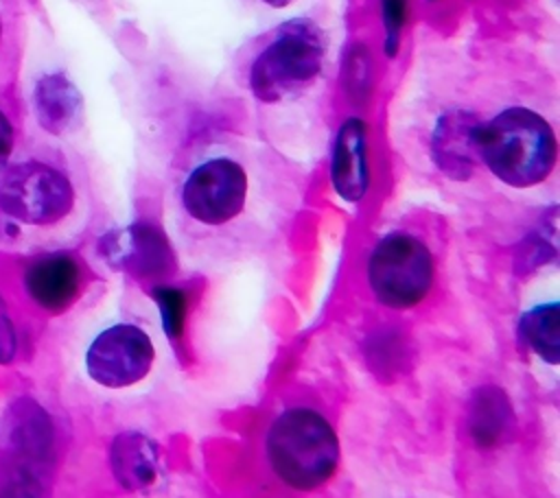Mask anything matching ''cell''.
Listing matches in <instances>:
<instances>
[{"label": "cell", "instance_id": "obj_1", "mask_svg": "<svg viewBox=\"0 0 560 498\" xmlns=\"http://www.w3.org/2000/svg\"><path fill=\"white\" fill-rule=\"evenodd\" d=\"M79 210L77 177L57 151L37 149L13 155L0 173V242L4 245L61 232Z\"/></svg>", "mask_w": 560, "mask_h": 498}, {"label": "cell", "instance_id": "obj_2", "mask_svg": "<svg viewBox=\"0 0 560 498\" xmlns=\"http://www.w3.org/2000/svg\"><path fill=\"white\" fill-rule=\"evenodd\" d=\"M477 159L510 188H534L556 168L558 140L551 122L523 105L479 120L475 129Z\"/></svg>", "mask_w": 560, "mask_h": 498}, {"label": "cell", "instance_id": "obj_3", "mask_svg": "<svg viewBox=\"0 0 560 498\" xmlns=\"http://www.w3.org/2000/svg\"><path fill=\"white\" fill-rule=\"evenodd\" d=\"M326 42L308 20L276 28L247 70V87L258 103L282 105L302 98L324 72Z\"/></svg>", "mask_w": 560, "mask_h": 498}, {"label": "cell", "instance_id": "obj_4", "mask_svg": "<svg viewBox=\"0 0 560 498\" xmlns=\"http://www.w3.org/2000/svg\"><path fill=\"white\" fill-rule=\"evenodd\" d=\"M267 459L284 485L311 491L328 483L337 472L339 439L322 413L308 406H293L269 426Z\"/></svg>", "mask_w": 560, "mask_h": 498}, {"label": "cell", "instance_id": "obj_5", "mask_svg": "<svg viewBox=\"0 0 560 498\" xmlns=\"http://www.w3.org/2000/svg\"><path fill=\"white\" fill-rule=\"evenodd\" d=\"M252 199L249 159L234 146L214 144L184 175L179 208L184 216L206 229L236 223Z\"/></svg>", "mask_w": 560, "mask_h": 498}, {"label": "cell", "instance_id": "obj_6", "mask_svg": "<svg viewBox=\"0 0 560 498\" xmlns=\"http://www.w3.org/2000/svg\"><path fill=\"white\" fill-rule=\"evenodd\" d=\"M433 256L407 232L385 234L368 260V282L374 297L394 310L418 306L433 286Z\"/></svg>", "mask_w": 560, "mask_h": 498}, {"label": "cell", "instance_id": "obj_7", "mask_svg": "<svg viewBox=\"0 0 560 498\" xmlns=\"http://www.w3.org/2000/svg\"><path fill=\"white\" fill-rule=\"evenodd\" d=\"M151 336L133 323H114L101 330L85 349L88 376L105 389H125L140 382L153 365Z\"/></svg>", "mask_w": 560, "mask_h": 498}, {"label": "cell", "instance_id": "obj_8", "mask_svg": "<svg viewBox=\"0 0 560 498\" xmlns=\"http://www.w3.org/2000/svg\"><path fill=\"white\" fill-rule=\"evenodd\" d=\"M22 288L39 310L61 315L81 295L83 266L70 251H46L26 262Z\"/></svg>", "mask_w": 560, "mask_h": 498}, {"label": "cell", "instance_id": "obj_9", "mask_svg": "<svg viewBox=\"0 0 560 498\" xmlns=\"http://www.w3.org/2000/svg\"><path fill=\"white\" fill-rule=\"evenodd\" d=\"M28 109L39 131L55 140H66L83 122V96L63 70H44L33 79Z\"/></svg>", "mask_w": 560, "mask_h": 498}, {"label": "cell", "instance_id": "obj_10", "mask_svg": "<svg viewBox=\"0 0 560 498\" xmlns=\"http://www.w3.org/2000/svg\"><path fill=\"white\" fill-rule=\"evenodd\" d=\"M330 181L335 192L348 203L361 201L368 192V129L361 118H346L335 135Z\"/></svg>", "mask_w": 560, "mask_h": 498}, {"label": "cell", "instance_id": "obj_11", "mask_svg": "<svg viewBox=\"0 0 560 498\" xmlns=\"http://www.w3.org/2000/svg\"><path fill=\"white\" fill-rule=\"evenodd\" d=\"M109 467L118 485H122L125 489H144L158 476V446L136 430L120 432L109 446Z\"/></svg>", "mask_w": 560, "mask_h": 498}, {"label": "cell", "instance_id": "obj_12", "mask_svg": "<svg viewBox=\"0 0 560 498\" xmlns=\"http://www.w3.org/2000/svg\"><path fill=\"white\" fill-rule=\"evenodd\" d=\"M479 120L468 111L444 114L433 131V155L442 170L453 177H462L472 168L475 153V129Z\"/></svg>", "mask_w": 560, "mask_h": 498}, {"label": "cell", "instance_id": "obj_13", "mask_svg": "<svg viewBox=\"0 0 560 498\" xmlns=\"http://www.w3.org/2000/svg\"><path fill=\"white\" fill-rule=\"evenodd\" d=\"M55 459L0 446V498H50Z\"/></svg>", "mask_w": 560, "mask_h": 498}, {"label": "cell", "instance_id": "obj_14", "mask_svg": "<svg viewBox=\"0 0 560 498\" xmlns=\"http://www.w3.org/2000/svg\"><path fill=\"white\" fill-rule=\"evenodd\" d=\"M514 428V413L503 389L486 384L475 389L468 402V432L479 448L499 446Z\"/></svg>", "mask_w": 560, "mask_h": 498}, {"label": "cell", "instance_id": "obj_15", "mask_svg": "<svg viewBox=\"0 0 560 498\" xmlns=\"http://www.w3.org/2000/svg\"><path fill=\"white\" fill-rule=\"evenodd\" d=\"M521 341L545 363L558 365L560 360V308L558 301L538 304L521 315Z\"/></svg>", "mask_w": 560, "mask_h": 498}, {"label": "cell", "instance_id": "obj_16", "mask_svg": "<svg viewBox=\"0 0 560 498\" xmlns=\"http://www.w3.org/2000/svg\"><path fill=\"white\" fill-rule=\"evenodd\" d=\"M153 297H155V304H158L160 315H162L164 332L173 341H177L182 336V330H184V312H186L184 295L177 288L160 286V288H155Z\"/></svg>", "mask_w": 560, "mask_h": 498}, {"label": "cell", "instance_id": "obj_17", "mask_svg": "<svg viewBox=\"0 0 560 498\" xmlns=\"http://www.w3.org/2000/svg\"><path fill=\"white\" fill-rule=\"evenodd\" d=\"M18 356V328L7 299L0 293V365H11Z\"/></svg>", "mask_w": 560, "mask_h": 498}, {"label": "cell", "instance_id": "obj_18", "mask_svg": "<svg viewBox=\"0 0 560 498\" xmlns=\"http://www.w3.org/2000/svg\"><path fill=\"white\" fill-rule=\"evenodd\" d=\"M405 13V0H383V24L387 31V39L385 46L389 50V55L396 52V44H398V31L402 26V15Z\"/></svg>", "mask_w": 560, "mask_h": 498}, {"label": "cell", "instance_id": "obj_19", "mask_svg": "<svg viewBox=\"0 0 560 498\" xmlns=\"http://www.w3.org/2000/svg\"><path fill=\"white\" fill-rule=\"evenodd\" d=\"M15 153V127L9 114L0 107V173L9 166Z\"/></svg>", "mask_w": 560, "mask_h": 498}, {"label": "cell", "instance_id": "obj_20", "mask_svg": "<svg viewBox=\"0 0 560 498\" xmlns=\"http://www.w3.org/2000/svg\"><path fill=\"white\" fill-rule=\"evenodd\" d=\"M11 22L4 7L0 4V79L11 63Z\"/></svg>", "mask_w": 560, "mask_h": 498}, {"label": "cell", "instance_id": "obj_21", "mask_svg": "<svg viewBox=\"0 0 560 498\" xmlns=\"http://www.w3.org/2000/svg\"><path fill=\"white\" fill-rule=\"evenodd\" d=\"M265 4H269V7H287L289 2H293V0H262Z\"/></svg>", "mask_w": 560, "mask_h": 498}]
</instances>
